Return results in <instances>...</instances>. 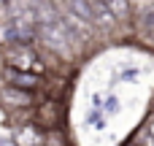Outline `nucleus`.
Wrapping results in <instances>:
<instances>
[{"label": "nucleus", "mask_w": 154, "mask_h": 146, "mask_svg": "<svg viewBox=\"0 0 154 146\" xmlns=\"http://www.w3.org/2000/svg\"><path fill=\"white\" fill-rule=\"evenodd\" d=\"M0 100H3L5 106H11V108H24V106L32 103V95H30L27 89H16V87L5 84V87L0 89Z\"/></svg>", "instance_id": "nucleus-4"}, {"label": "nucleus", "mask_w": 154, "mask_h": 146, "mask_svg": "<svg viewBox=\"0 0 154 146\" xmlns=\"http://www.w3.org/2000/svg\"><path fill=\"white\" fill-rule=\"evenodd\" d=\"M138 27H141V35H143L149 43H154V3L143 8V14H141V19H138Z\"/></svg>", "instance_id": "nucleus-7"}, {"label": "nucleus", "mask_w": 154, "mask_h": 146, "mask_svg": "<svg viewBox=\"0 0 154 146\" xmlns=\"http://www.w3.org/2000/svg\"><path fill=\"white\" fill-rule=\"evenodd\" d=\"M60 122H62V108H60V103H57V100H46V103L38 108V125L46 127V130H54V127H60Z\"/></svg>", "instance_id": "nucleus-3"}, {"label": "nucleus", "mask_w": 154, "mask_h": 146, "mask_svg": "<svg viewBox=\"0 0 154 146\" xmlns=\"http://www.w3.org/2000/svg\"><path fill=\"white\" fill-rule=\"evenodd\" d=\"M100 3H103V5H106L111 14H116V16H122V19L130 14V5H127V0H100Z\"/></svg>", "instance_id": "nucleus-9"}, {"label": "nucleus", "mask_w": 154, "mask_h": 146, "mask_svg": "<svg viewBox=\"0 0 154 146\" xmlns=\"http://www.w3.org/2000/svg\"><path fill=\"white\" fill-rule=\"evenodd\" d=\"M149 133H152V135H154V122H152V125H149Z\"/></svg>", "instance_id": "nucleus-10"}, {"label": "nucleus", "mask_w": 154, "mask_h": 146, "mask_svg": "<svg viewBox=\"0 0 154 146\" xmlns=\"http://www.w3.org/2000/svg\"><path fill=\"white\" fill-rule=\"evenodd\" d=\"M68 5H70V11H73L81 22H100L97 14H95L92 0H68Z\"/></svg>", "instance_id": "nucleus-6"}, {"label": "nucleus", "mask_w": 154, "mask_h": 146, "mask_svg": "<svg viewBox=\"0 0 154 146\" xmlns=\"http://www.w3.org/2000/svg\"><path fill=\"white\" fill-rule=\"evenodd\" d=\"M38 141H41V133H38V127H22L19 133H16V144L19 146H38Z\"/></svg>", "instance_id": "nucleus-8"}, {"label": "nucleus", "mask_w": 154, "mask_h": 146, "mask_svg": "<svg viewBox=\"0 0 154 146\" xmlns=\"http://www.w3.org/2000/svg\"><path fill=\"white\" fill-rule=\"evenodd\" d=\"M5 60H8V65L16 70H24V73H30V70H43V65L38 62V57L24 46V43H14L8 51H5Z\"/></svg>", "instance_id": "nucleus-2"}, {"label": "nucleus", "mask_w": 154, "mask_h": 146, "mask_svg": "<svg viewBox=\"0 0 154 146\" xmlns=\"http://www.w3.org/2000/svg\"><path fill=\"white\" fill-rule=\"evenodd\" d=\"M5 81H8L11 87H16V89H27V92L41 84V79H38L35 73H24V70H14V68L5 70Z\"/></svg>", "instance_id": "nucleus-5"}, {"label": "nucleus", "mask_w": 154, "mask_h": 146, "mask_svg": "<svg viewBox=\"0 0 154 146\" xmlns=\"http://www.w3.org/2000/svg\"><path fill=\"white\" fill-rule=\"evenodd\" d=\"M73 35L70 27H65L62 22H46L41 27V38L46 41V46H51L60 54H68V38Z\"/></svg>", "instance_id": "nucleus-1"}]
</instances>
